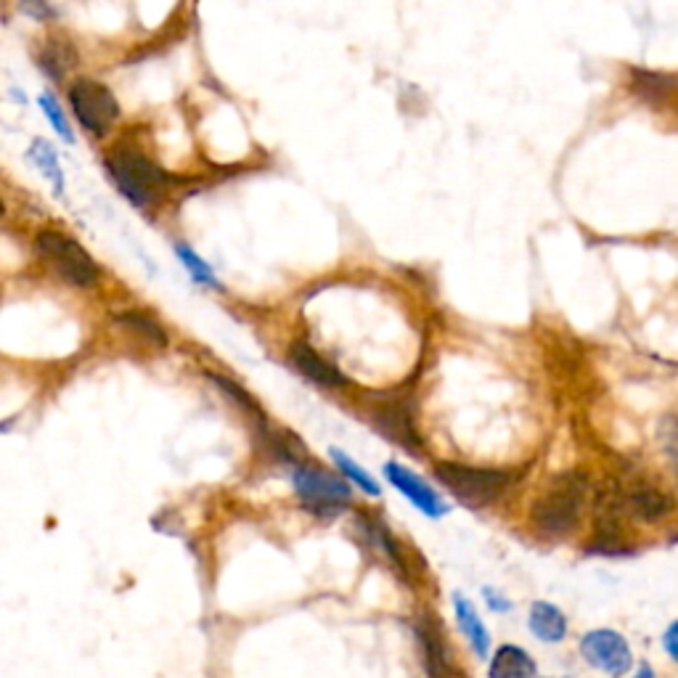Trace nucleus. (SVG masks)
Masks as SVG:
<instances>
[{
	"label": "nucleus",
	"instance_id": "1",
	"mask_svg": "<svg viewBox=\"0 0 678 678\" xmlns=\"http://www.w3.org/2000/svg\"><path fill=\"white\" fill-rule=\"evenodd\" d=\"M103 168L130 205L141 210H157L168 202L172 178L136 143L122 141L109 149L103 154Z\"/></svg>",
	"mask_w": 678,
	"mask_h": 678
},
{
	"label": "nucleus",
	"instance_id": "2",
	"mask_svg": "<svg viewBox=\"0 0 678 678\" xmlns=\"http://www.w3.org/2000/svg\"><path fill=\"white\" fill-rule=\"evenodd\" d=\"M588 486L580 472L559 475L549 488L536 498L530 509V525L544 538H567L584 520Z\"/></svg>",
	"mask_w": 678,
	"mask_h": 678
},
{
	"label": "nucleus",
	"instance_id": "3",
	"mask_svg": "<svg viewBox=\"0 0 678 678\" xmlns=\"http://www.w3.org/2000/svg\"><path fill=\"white\" fill-rule=\"evenodd\" d=\"M34 247L43 255L48 266L57 271L61 279L72 283L78 289H93L101 279L99 262L93 260V255L80 245L78 239L69 237L64 231L57 228H43L34 237Z\"/></svg>",
	"mask_w": 678,
	"mask_h": 678
},
{
	"label": "nucleus",
	"instance_id": "4",
	"mask_svg": "<svg viewBox=\"0 0 678 678\" xmlns=\"http://www.w3.org/2000/svg\"><path fill=\"white\" fill-rule=\"evenodd\" d=\"M435 477L469 509H482L493 503L496 498L503 496L509 488L511 475L503 469H486V467H467V463L440 461L435 467Z\"/></svg>",
	"mask_w": 678,
	"mask_h": 678
},
{
	"label": "nucleus",
	"instance_id": "5",
	"mask_svg": "<svg viewBox=\"0 0 678 678\" xmlns=\"http://www.w3.org/2000/svg\"><path fill=\"white\" fill-rule=\"evenodd\" d=\"M69 109L82 130L91 136H107L120 122L122 109L112 88L93 78H78L67 91Z\"/></svg>",
	"mask_w": 678,
	"mask_h": 678
},
{
	"label": "nucleus",
	"instance_id": "6",
	"mask_svg": "<svg viewBox=\"0 0 678 678\" xmlns=\"http://www.w3.org/2000/svg\"><path fill=\"white\" fill-rule=\"evenodd\" d=\"M295 493L300 496L302 507L318 517H337L350 503V482L339 480L337 475L318 469L313 463H300L292 472Z\"/></svg>",
	"mask_w": 678,
	"mask_h": 678
},
{
	"label": "nucleus",
	"instance_id": "7",
	"mask_svg": "<svg viewBox=\"0 0 678 678\" xmlns=\"http://www.w3.org/2000/svg\"><path fill=\"white\" fill-rule=\"evenodd\" d=\"M580 655L586 657L588 666H594L601 674L626 676L631 668V647L612 628H597L588 631L580 639Z\"/></svg>",
	"mask_w": 678,
	"mask_h": 678
},
{
	"label": "nucleus",
	"instance_id": "8",
	"mask_svg": "<svg viewBox=\"0 0 678 678\" xmlns=\"http://www.w3.org/2000/svg\"><path fill=\"white\" fill-rule=\"evenodd\" d=\"M371 421L387 440L403 448L408 453H421V438L413 425L411 406L406 400H379L371 408Z\"/></svg>",
	"mask_w": 678,
	"mask_h": 678
},
{
	"label": "nucleus",
	"instance_id": "9",
	"mask_svg": "<svg viewBox=\"0 0 678 678\" xmlns=\"http://www.w3.org/2000/svg\"><path fill=\"white\" fill-rule=\"evenodd\" d=\"M385 477L400 496L408 498V501H411L413 507L421 511V515L435 517V520L448 515V503L442 501L438 490L430 488V482L421 480L417 472H411V469L403 467V463L387 461L385 463Z\"/></svg>",
	"mask_w": 678,
	"mask_h": 678
},
{
	"label": "nucleus",
	"instance_id": "10",
	"mask_svg": "<svg viewBox=\"0 0 678 678\" xmlns=\"http://www.w3.org/2000/svg\"><path fill=\"white\" fill-rule=\"evenodd\" d=\"M289 363H292V369L300 373V377L310 379V382L318 387L337 390V387L348 385L345 373L339 371L335 363L327 361L310 342H292V348H289Z\"/></svg>",
	"mask_w": 678,
	"mask_h": 678
},
{
	"label": "nucleus",
	"instance_id": "11",
	"mask_svg": "<svg viewBox=\"0 0 678 678\" xmlns=\"http://www.w3.org/2000/svg\"><path fill=\"white\" fill-rule=\"evenodd\" d=\"M38 64L51 80H64L80 64L78 48L67 34H48L38 51Z\"/></svg>",
	"mask_w": 678,
	"mask_h": 678
},
{
	"label": "nucleus",
	"instance_id": "12",
	"mask_svg": "<svg viewBox=\"0 0 678 678\" xmlns=\"http://www.w3.org/2000/svg\"><path fill=\"white\" fill-rule=\"evenodd\" d=\"M114 323L124 335L141 339L149 348H168V331H164L162 323L151 313H143V310H122V313L114 316Z\"/></svg>",
	"mask_w": 678,
	"mask_h": 678
},
{
	"label": "nucleus",
	"instance_id": "13",
	"mask_svg": "<svg viewBox=\"0 0 678 678\" xmlns=\"http://www.w3.org/2000/svg\"><path fill=\"white\" fill-rule=\"evenodd\" d=\"M626 511L645 522H657L674 511V501L652 486H634L626 493Z\"/></svg>",
	"mask_w": 678,
	"mask_h": 678
},
{
	"label": "nucleus",
	"instance_id": "14",
	"mask_svg": "<svg viewBox=\"0 0 678 678\" xmlns=\"http://www.w3.org/2000/svg\"><path fill=\"white\" fill-rule=\"evenodd\" d=\"M453 610H456V620H459L461 634L467 636L469 647L475 649L477 657H488L490 634H488L486 622H482L480 615H477L472 601L463 597V594H453Z\"/></svg>",
	"mask_w": 678,
	"mask_h": 678
},
{
	"label": "nucleus",
	"instance_id": "15",
	"mask_svg": "<svg viewBox=\"0 0 678 678\" xmlns=\"http://www.w3.org/2000/svg\"><path fill=\"white\" fill-rule=\"evenodd\" d=\"M528 626L532 636L546 641V645H557L567 636V618L559 607L551 605V601H536L530 607V618Z\"/></svg>",
	"mask_w": 678,
	"mask_h": 678
},
{
	"label": "nucleus",
	"instance_id": "16",
	"mask_svg": "<svg viewBox=\"0 0 678 678\" xmlns=\"http://www.w3.org/2000/svg\"><path fill=\"white\" fill-rule=\"evenodd\" d=\"M490 678H536V662L525 652L522 647L503 645L498 652L490 657L488 666Z\"/></svg>",
	"mask_w": 678,
	"mask_h": 678
},
{
	"label": "nucleus",
	"instance_id": "17",
	"mask_svg": "<svg viewBox=\"0 0 678 678\" xmlns=\"http://www.w3.org/2000/svg\"><path fill=\"white\" fill-rule=\"evenodd\" d=\"M27 157H30V162L38 168L40 176L51 183L53 193H57V197H64V170H61L59 154L57 149H53V143H48L46 138H34L30 149H27Z\"/></svg>",
	"mask_w": 678,
	"mask_h": 678
},
{
	"label": "nucleus",
	"instance_id": "18",
	"mask_svg": "<svg viewBox=\"0 0 678 678\" xmlns=\"http://www.w3.org/2000/svg\"><path fill=\"white\" fill-rule=\"evenodd\" d=\"M329 456H331V461H335V467L339 469V472H342L345 480L350 482V486L361 488L363 493H369V496H379V493H382V488H379V482L373 480V477H371L369 472H366V469L361 467V463H358L356 459H350L348 453L339 451V448H331Z\"/></svg>",
	"mask_w": 678,
	"mask_h": 678
},
{
	"label": "nucleus",
	"instance_id": "19",
	"mask_svg": "<svg viewBox=\"0 0 678 678\" xmlns=\"http://www.w3.org/2000/svg\"><path fill=\"white\" fill-rule=\"evenodd\" d=\"M176 255H178V260L183 262L186 273L191 276V281L202 283V287H207V289H220V279L216 276V271H212V266L205 258H199V255L191 249V245L178 241Z\"/></svg>",
	"mask_w": 678,
	"mask_h": 678
},
{
	"label": "nucleus",
	"instance_id": "20",
	"mask_svg": "<svg viewBox=\"0 0 678 678\" xmlns=\"http://www.w3.org/2000/svg\"><path fill=\"white\" fill-rule=\"evenodd\" d=\"M657 442L678 480V413H666L657 425Z\"/></svg>",
	"mask_w": 678,
	"mask_h": 678
},
{
	"label": "nucleus",
	"instance_id": "21",
	"mask_svg": "<svg viewBox=\"0 0 678 678\" xmlns=\"http://www.w3.org/2000/svg\"><path fill=\"white\" fill-rule=\"evenodd\" d=\"M40 109H43V114L48 117V122H51V128L57 130V133L64 138L67 143H74V130L72 124H69V120L64 117V109H61V103L53 99V93H43L38 99Z\"/></svg>",
	"mask_w": 678,
	"mask_h": 678
},
{
	"label": "nucleus",
	"instance_id": "22",
	"mask_svg": "<svg viewBox=\"0 0 678 678\" xmlns=\"http://www.w3.org/2000/svg\"><path fill=\"white\" fill-rule=\"evenodd\" d=\"M207 377H210L212 382H216V385L220 387V390H223L226 396L233 400V403H237L239 408H245V411L249 413V417H255V419H258V421H262V411H260V406L255 403L252 396H249L247 390H241V387H239L237 382H231V379H228V377H220V373H207Z\"/></svg>",
	"mask_w": 678,
	"mask_h": 678
},
{
	"label": "nucleus",
	"instance_id": "23",
	"mask_svg": "<svg viewBox=\"0 0 678 678\" xmlns=\"http://www.w3.org/2000/svg\"><path fill=\"white\" fill-rule=\"evenodd\" d=\"M19 13H24V17L30 19H38V22H48V19L57 17V11L51 9L48 0H19Z\"/></svg>",
	"mask_w": 678,
	"mask_h": 678
},
{
	"label": "nucleus",
	"instance_id": "24",
	"mask_svg": "<svg viewBox=\"0 0 678 678\" xmlns=\"http://www.w3.org/2000/svg\"><path fill=\"white\" fill-rule=\"evenodd\" d=\"M482 597H486V601H488V607L493 612H498V615H503V612H509L511 610V601L503 597V594H498V591H493V588H482Z\"/></svg>",
	"mask_w": 678,
	"mask_h": 678
},
{
	"label": "nucleus",
	"instance_id": "25",
	"mask_svg": "<svg viewBox=\"0 0 678 678\" xmlns=\"http://www.w3.org/2000/svg\"><path fill=\"white\" fill-rule=\"evenodd\" d=\"M662 647H666V652L674 657V662H678V620L668 628L666 636H662Z\"/></svg>",
	"mask_w": 678,
	"mask_h": 678
},
{
	"label": "nucleus",
	"instance_id": "26",
	"mask_svg": "<svg viewBox=\"0 0 678 678\" xmlns=\"http://www.w3.org/2000/svg\"><path fill=\"white\" fill-rule=\"evenodd\" d=\"M636 678H655L652 666H647V662H641V666H639V674H636Z\"/></svg>",
	"mask_w": 678,
	"mask_h": 678
},
{
	"label": "nucleus",
	"instance_id": "27",
	"mask_svg": "<svg viewBox=\"0 0 678 678\" xmlns=\"http://www.w3.org/2000/svg\"><path fill=\"white\" fill-rule=\"evenodd\" d=\"M0 218H3V205H0Z\"/></svg>",
	"mask_w": 678,
	"mask_h": 678
}]
</instances>
